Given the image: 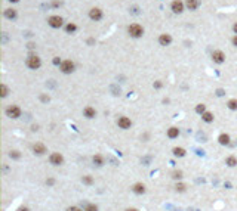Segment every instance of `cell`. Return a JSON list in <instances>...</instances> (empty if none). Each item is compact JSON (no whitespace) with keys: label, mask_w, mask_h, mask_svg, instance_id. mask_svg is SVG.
I'll return each instance as SVG.
<instances>
[{"label":"cell","mask_w":237,"mask_h":211,"mask_svg":"<svg viewBox=\"0 0 237 211\" xmlns=\"http://www.w3.org/2000/svg\"><path fill=\"white\" fill-rule=\"evenodd\" d=\"M128 33H129L132 37L138 39V37H142V34H144V28H142L139 24H130L129 27H128Z\"/></svg>","instance_id":"1"},{"label":"cell","mask_w":237,"mask_h":211,"mask_svg":"<svg viewBox=\"0 0 237 211\" xmlns=\"http://www.w3.org/2000/svg\"><path fill=\"white\" fill-rule=\"evenodd\" d=\"M27 67H28L30 70H39V68L42 67L40 58L37 55H30L28 58H27Z\"/></svg>","instance_id":"2"},{"label":"cell","mask_w":237,"mask_h":211,"mask_svg":"<svg viewBox=\"0 0 237 211\" xmlns=\"http://www.w3.org/2000/svg\"><path fill=\"white\" fill-rule=\"evenodd\" d=\"M59 68H61V71L64 72V74H71V72L76 70V65H74L73 61L67 59V61H62V62H61Z\"/></svg>","instance_id":"3"},{"label":"cell","mask_w":237,"mask_h":211,"mask_svg":"<svg viewBox=\"0 0 237 211\" xmlns=\"http://www.w3.org/2000/svg\"><path fill=\"white\" fill-rule=\"evenodd\" d=\"M6 115L9 118H13V120H17V118L21 117V109L18 108L17 105H11L6 108Z\"/></svg>","instance_id":"4"},{"label":"cell","mask_w":237,"mask_h":211,"mask_svg":"<svg viewBox=\"0 0 237 211\" xmlns=\"http://www.w3.org/2000/svg\"><path fill=\"white\" fill-rule=\"evenodd\" d=\"M49 162L55 167L62 165V164H64V156H62V154H59V152H52L51 156H49Z\"/></svg>","instance_id":"5"},{"label":"cell","mask_w":237,"mask_h":211,"mask_svg":"<svg viewBox=\"0 0 237 211\" xmlns=\"http://www.w3.org/2000/svg\"><path fill=\"white\" fill-rule=\"evenodd\" d=\"M48 24H49L52 28H61L62 24H64V19H62L59 15H52V17H49V19H48Z\"/></svg>","instance_id":"6"},{"label":"cell","mask_w":237,"mask_h":211,"mask_svg":"<svg viewBox=\"0 0 237 211\" xmlns=\"http://www.w3.org/2000/svg\"><path fill=\"white\" fill-rule=\"evenodd\" d=\"M212 61L215 64H224L225 62V53L222 50H214L212 52Z\"/></svg>","instance_id":"7"},{"label":"cell","mask_w":237,"mask_h":211,"mask_svg":"<svg viewBox=\"0 0 237 211\" xmlns=\"http://www.w3.org/2000/svg\"><path fill=\"white\" fill-rule=\"evenodd\" d=\"M184 6L185 5H184L181 0H174L172 5H170V9H172L174 13H182V12H184Z\"/></svg>","instance_id":"8"},{"label":"cell","mask_w":237,"mask_h":211,"mask_svg":"<svg viewBox=\"0 0 237 211\" xmlns=\"http://www.w3.org/2000/svg\"><path fill=\"white\" fill-rule=\"evenodd\" d=\"M117 126L122 130H128V128H130V126H132V121H130V118L128 117H120L117 120Z\"/></svg>","instance_id":"9"},{"label":"cell","mask_w":237,"mask_h":211,"mask_svg":"<svg viewBox=\"0 0 237 211\" xmlns=\"http://www.w3.org/2000/svg\"><path fill=\"white\" fill-rule=\"evenodd\" d=\"M89 18L92 19V21H99L102 18V11L99 9V7H93V9H90L89 11Z\"/></svg>","instance_id":"10"},{"label":"cell","mask_w":237,"mask_h":211,"mask_svg":"<svg viewBox=\"0 0 237 211\" xmlns=\"http://www.w3.org/2000/svg\"><path fill=\"white\" fill-rule=\"evenodd\" d=\"M159 43H160V46H169L170 43H172V36L168 34V33L160 34V37H159Z\"/></svg>","instance_id":"11"},{"label":"cell","mask_w":237,"mask_h":211,"mask_svg":"<svg viewBox=\"0 0 237 211\" xmlns=\"http://www.w3.org/2000/svg\"><path fill=\"white\" fill-rule=\"evenodd\" d=\"M33 152L36 154V155H43V154H46L48 151H46V146L43 143H34L33 145Z\"/></svg>","instance_id":"12"},{"label":"cell","mask_w":237,"mask_h":211,"mask_svg":"<svg viewBox=\"0 0 237 211\" xmlns=\"http://www.w3.org/2000/svg\"><path fill=\"white\" fill-rule=\"evenodd\" d=\"M83 115H85L86 118H95L96 117V111L95 108H92V106H86L85 109H83Z\"/></svg>","instance_id":"13"},{"label":"cell","mask_w":237,"mask_h":211,"mask_svg":"<svg viewBox=\"0 0 237 211\" xmlns=\"http://www.w3.org/2000/svg\"><path fill=\"white\" fill-rule=\"evenodd\" d=\"M132 190H134L136 195L145 194V185L144 183H135L134 186H132Z\"/></svg>","instance_id":"14"},{"label":"cell","mask_w":237,"mask_h":211,"mask_svg":"<svg viewBox=\"0 0 237 211\" xmlns=\"http://www.w3.org/2000/svg\"><path fill=\"white\" fill-rule=\"evenodd\" d=\"M218 142H219V145H230V142H231V139H230V134L227 133H222L218 136Z\"/></svg>","instance_id":"15"},{"label":"cell","mask_w":237,"mask_h":211,"mask_svg":"<svg viewBox=\"0 0 237 211\" xmlns=\"http://www.w3.org/2000/svg\"><path fill=\"white\" fill-rule=\"evenodd\" d=\"M185 6L190 11H196L199 6H200V2H199V0H185Z\"/></svg>","instance_id":"16"},{"label":"cell","mask_w":237,"mask_h":211,"mask_svg":"<svg viewBox=\"0 0 237 211\" xmlns=\"http://www.w3.org/2000/svg\"><path fill=\"white\" fill-rule=\"evenodd\" d=\"M178 136H179V128L178 127H170L168 130V137L169 139H176Z\"/></svg>","instance_id":"17"},{"label":"cell","mask_w":237,"mask_h":211,"mask_svg":"<svg viewBox=\"0 0 237 211\" xmlns=\"http://www.w3.org/2000/svg\"><path fill=\"white\" fill-rule=\"evenodd\" d=\"M92 162L95 164V165L101 167L102 164H104V158H102V155H99V154H96V155L92 156Z\"/></svg>","instance_id":"18"},{"label":"cell","mask_w":237,"mask_h":211,"mask_svg":"<svg viewBox=\"0 0 237 211\" xmlns=\"http://www.w3.org/2000/svg\"><path fill=\"white\" fill-rule=\"evenodd\" d=\"M172 152H174V155H175V156H179V158L185 156V149H184V148H179V146L174 148V149H172Z\"/></svg>","instance_id":"19"},{"label":"cell","mask_w":237,"mask_h":211,"mask_svg":"<svg viewBox=\"0 0 237 211\" xmlns=\"http://www.w3.org/2000/svg\"><path fill=\"white\" fill-rule=\"evenodd\" d=\"M5 17L8 19H15L17 18V11L15 9H5Z\"/></svg>","instance_id":"20"},{"label":"cell","mask_w":237,"mask_h":211,"mask_svg":"<svg viewBox=\"0 0 237 211\" xmlns=\"http://www.w3.org/2000/svg\"><path fill=\"white\" fill-rule=\"evenodd\" d=\"M214 114H212V112H209V111H206L203 114V115H202V120H203L204 122H212L214 121Z\"/></svg>","instance_id":"21"},{"label":"cell","mask_w":237,"mask_h":211,"mask_svg":"<svg viewBox=\"0 0 237 211\" xmlns=\"http://www.w3.org/2000/svg\"><path fill=\"white\" fill-rule=\"evenodd\" d=\"M225 164L228 167H236L237 165V158L236 156H227V160H225Z\"/></svg>","instance_id":"22"},{"label":"cell","mask_w":237,"mask_h":211,"mask_svg":"<svg viewBox=\"0 0 237 211\" xmlns=\"http://www.w3.org/2000/svg\"><path fill=\"white\" fill-rule=\"evenodd\" d=\"M8 93H9L8 86H6V84H0V96H2V98H6Z\"/></svg>","instance_id":"23"},{"label":"cell","mask_w":237,"mask_h":211,"mask_svg":"<svg viewBox=\"0 0 237 211\" xmlns=\"http://www.w3.org/2000/svg\"><path fill=\"white\" fill-rule=\"evenodd\" d=\"M227 105H228V108H230L231 111H237V99H230Z\"/></svg>","instance_id":"24"},{"label":"cell","mask_w":237,"mask_h":211,"mask_svg":"<svg viewBox=\"0 0 237 211\" xmlns=\"http://www.w3.org/2000/svg\"><path fill=\"white\" fill-rule=\"evenodd\" d=\"M76 30H77V25H76V24H73V22H70V24H67V25H65V31H67V33H74Z\"/></svg>","instance_id":"25"},{"label":"cell","mask_w":237,"mask_h":211,"mask_svg":"<svg viewBox=\"0 0 237 211\" xmlns=\"http://www.w3.org/2000/svg\"><path fill=\"white\" fill-rule=\"evenodd\" d=\"M196 112L203 115L204 112H206V105H204V103H199V105L196 106Z\"/></svg>","instance_id":"26"},{"label":"cell","mask_w":237,"mask_h":211,"mask_svg":"<svg viewBox=\"0 0 237 211\" xmlns=\"http://www.w3.org/2000/svg\"><path fill=\"white\" fill-rule=\"evenodd\" d=\"M83 211H98V205H95V204H86Z\"/></svg>","instance_id":"27"},{"label":"cell","mask_w":237,"mask_h":211,"mask_svg":"<svg viewBox=\"0 0 237 211\" xmlns=\"http://www.w3.org/2000/svg\"><path fill=\"white\" fill-rule=\"evenodd\" d=\"M82 182H83L85 185H92V183H93V179L90 177V176H83Z\"/></svg>","instance_id":"28"},{"label":"cell","mask_w":237,"mask_h":211,"mask_svg":"<svg viewBox=\"0 0 237 211\" xmlns=\"http://www.w3.org/2000/svg\"><path fill=\"white\" fill-rule=\"evenodd\" d=\"M175 189L178 190V192H184V190H185V185L184 183H176Z\"/></svg>","instance_id":"29"},{"label":"cell","mask_w":237,"mask_h":211,"mask_svg":"<svg viewBox=\"0 0 237 211\" xmlns=\"http://www.w3.org/2000/svg\"><path fill=\"white\" fill-rule=\"evenodd\" d=\"M9 156H11V158H15V160H18V158H19V152H18V151H11V152H9Z\"/></svg>","instance_id":"30"},{"label":"cell","mask_w":237,"mask_h":211,"mask_svg":"<svg viewBox=\"0 0 237 211\" xmlns=\"http://www.w3.org/2000/svg\"><path fill=\"white\" fill-rule=\"evenodd\" d=\"M67 211H83V210H82V208H79V207L73 205V207H68V208H67Z\"/></svg>","instance_id":"31"},{"label":"cell","mask_w":237,"mask_h":211,"mask_svg":"<svg viewBox=\"0 0 237 211\" xmlns=\"http://www.w3.org/2000/svg\"><path fill=\"white\" fill-rule=\"evenodd\" d=\"M172 177H174V179H181V177H182V171H175Z\"/></svg>","instance_id":"32"},{"label":"cell","mask_w":237,"mask_h":211,"mask_svg":"<svg viewBox=\"0 0 237 211\" xmlns=\"http://www.w3.org/2000/svg\"><path fill=\"white\" fill-rule=\"evenodd\" d=\"M233 45H234V46L237 47V34L234 36V37H233Z\"/></svg>","instance_id":"33"},{"label":"cell","mask_w":237,"mask_h":211,"mask_svg":"<svg viewBox=\"0 0 237 211\" xmlns=\"http://www.w3.org/2000/svg\"><path fill=\"white\" fill-rule=\"evenodd\" d=\"M53 64H55V65H58V64H59V65H61V61H59V58H55V59H53Z\"/></svg>","instance_id":"34"},{"label":"cell","mask_w":237,"mask_h":211,"mask_svg":"<svg viewBox=\"0 0 237 211\" xmlns=\"http://www.w3.org/2000/svg\"><path fill=\"white\" fill-rule=\"evenodd\" d=\"M18 211H30V210H28V208H27V207H21V208H19V210H18Z\"/></svg>","instance_id":"35"},{"label":"cell","mask_w":237,"mask_h":211,"mask_svg":"<svg viewBox=\"0 0 237 211\" xmlns=\"http://www.w3.org/2000/svg\"><path fill=\"white\" fill-rule=\"evenodd\" d=\"M233 31H234V33L237 34V22L234 24V25H233Z\"/></svg>","instance_id":"36"},{"label":"cell","mask_w":237,"mask_h":211,"mask_svg":"<svg viewBox=\"0 0 237 211\" xmlns=\"http://www.w3.org/2000/svg\"><path fill=\"white\" fill-rule=\"evenodd\" d=\"M46 183H48V185H53V179H49V180H46Z\"/></svg>","instance_id":"37"},{"label":"cell","mask_w":237,"mask_h":211,"mask_svg":"<svg viewBox=\"0 0 237 211\" xmlns=\"http://www.w3.org/2000/svg\"><path fill=\"white\" fill-rule=\"evenodd\" d=\"M126 211H138V210H136V208H128Z\"/></svg>","instance_id":"38"},{"label":"cell","mask_w":237,"mask_h":211,"mask_svg":"<svg viewBox=\"0 0 237 211\" xmlns=\"http://www.w3.org/2000/svg\"><path fill=\"white\" fill-rule=\"evenodd\" d=\"M11 3H17V2H19V0H9Z\"/></svg>","instance_id":"39"}]
</instances>
